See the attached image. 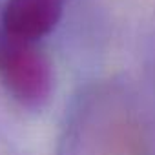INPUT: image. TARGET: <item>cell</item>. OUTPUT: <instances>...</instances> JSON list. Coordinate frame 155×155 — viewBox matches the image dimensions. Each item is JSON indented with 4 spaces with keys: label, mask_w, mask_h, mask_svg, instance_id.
<instances>
[{
    "label": "cell",
    "mask_w": 155,
    "mask_h": 155,
    "mask_svg": "<svg viewBox=\"0 0 155 155\" xmlns=\"http://www.w3.org/2000/svg\"><path fill=\"white\" fill-rule=\"evenodd\" d=\"M0 81L18 102L40 106L51 95L53 68L35 42L2 37Z\"/></svg>",
    "instance_id": "6da1fadb"
},
{
    "label": "cell",
    "mask_w": 155,
    "mask_h": 155,
    "mask_svg": "<svg viewBox=\"0 0 155 155\" xmlns=\"http://www.w3.org/2000/svg\"><path fill=\"white\" fill-rule=\"evenodd\" d=\"M66 0H6L2 8L4 37L37 42L62 18Z\"/></svg>",
    "instance_id": "7a4b0ae2"
}]
</instances>
